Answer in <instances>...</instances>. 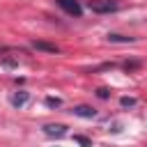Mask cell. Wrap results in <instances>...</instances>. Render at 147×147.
Masks as SVG:
<instances>
[{"instance_id":"1","label":"cell","mask_w":147,"mask_h":147,"mask_svg":"<svg viewBox=\"0 0 147 147\" xmlns=\"http://www.w3.org/2000/svg\"><path fill=\"white\" fill-rule=\"evenodd\" d=\"M87 9L94 11V14H110V11H117L119 9V2L117 0H90L87 2Z\"/></svg>"},{"instance_id":"2","label":"cell","mask_w":147,"mask_h":147,"mask_svg":"<svg viewBox=\"0 0 147 147\" xmlns=\"http://www.w3.org/2000/svg\"><path fill=\"white\" fill-rule=\"evenodd\" d=\"M57 5H60L69 16H76V18H78V16L83 14V7L78 5V0H57Z\"/></svg>"},{"instance_id":"3","label":"cell","mask_w":147,"mask_h":147,"mask_svg":"<svg viewBox=\"0 0 147 147\" xmlns=\"http://www.w3.org/2000/svg\"><path fill=\"white\" fill-rule=\"evenodd\" d=\"M44 133L51 136V138H64L67 136V126L64 124H46L44 126Z\"/></svg>"},{"instance_id":"4","label":"cell","mask_w":147,"mask_h":147,"mask_svg":"<svg viewBox=\"0 0 147 147\" xmlns=\"http://www.w3.org/2000/svg\"><path fill=\"white\" fill-rule=\"evenodd\" d=\"M71 113H74L76 117H83V119H92V117H96V110H94L92 106H76Z\"/></svg>"},{"instance_id":"5","label":"cell","mask_w":147,"mask_h":147,"mask_svg":"<svg viewBox=\"0 0 147 147\" xmlns=\"http://www.w3.org/2000/svg\"><path fill=\"white\" fill-rule=\"evenodd\" d=\"M28 101H30V94H28L25 90H21V92H16V94L11 96V106H14V108H23Z\"/></svg>"},{"instance_id":"6","label":"cell","mask_w":147,"mask_h":147,"mask_svg":"<svg viewBox=\"0 0 147 147\" xmlns=\"http://www.w3.org/2000/svg\"><path fill=\"white\" fill-rule=\"evenodd\" d=\"M32 48H37V51H44V53H60V48L55 46V44H48V41H32Z\"/></svg>"},{"instance_id":"7","label":"cell","mask_w":147,"mask_h":147,"mask_svg":"<svg viewBox=\"0 0 147 147\" xmlns=\"http://www.w3.org/2000/svg\"><path fill=\"white\" fill-rule=\"evenodd\" d=\"M108 41H110V44H131V41H136V37H126V34H115V32H110V34H108Z\"/></svg>"},{"instance_id":"8","label":"cell","mask_w":147,"mask_h":147,"mask_svg":"<svg viewBox=\"0 0 147 147\" xmlns=\"http://www.w3.org/2000/svg\"><path fill=\"white\" fill-rule=\"evenodd\" d=\"M119 103H122V108H133L138 101H136L133 96H122V99H119Z\"/></svg>"},{"instance_id":"9","label":"cell","mask_w":147,"mask_h":147,"mask_svg":"<svg viewBox=\"0 0 147 147\" xmlns=\"http://www.w3.org/2000/svg\"><path fill=\"white\" fill-rule=\"evenodd\" d=\"M46 106H48V108H60V106H62V99H55V96H46Z\"/></svg>"},{"instance_id":"10","label":"cell","mask_w":147,"mask_h":147,"mask_svg":"<svg viewBox=\"0 0 147 147\" xmlns=\"http://www.w3.org/2000/svg\"><path fill=\"white\" fill-rule=\"evenodd\" d=\"M74 140H76L78 145H83V147H92V140L85 138V136H74Z\"/></svg>"},{"instance_id":"11","label":"cell","mask_w":147,"mask_h":147,"mask_svg":"<svg viewBox=\"0 0 147 147\" xmlns=\"http://www.w3.org/2000/svg\"><path fill=\"white\" fill-rule=\"evenodd\" d=\"M96 96H99V99H108V96H110V92H108L106 87H99V90H96Z\"/></svg>"},{"instance_id":"12","label":"cell","mask_w":147,"mask_h":147,"mask_svg":"<svg viewBox=\"0 0 147 147\" xmlns=\"http://www.w3.org/2000/svg\"><path fill=\"white\" fill-rule=\"evenodd\" d=\"M140 67V62H124V69L126 71H133V69H138Z\"/></svg>"},{"instance_id":"13","label":"cell","mask_w":147,"mask_h":147,"mask_svg":"<svg viewBox=\"0 0 147 147\" xmlns=\"http://www.w3.org/2000/svg\"><path fill=\"white\" fill-rule=\"evenodd\" d=\"M2 64H5V67H16V62H14V60H9V57H5V60H2Z\"/></svg>"},{"instance_id":"14","label":"cell","mask_w":147,"mask_h":147,"mask_svg":"<svg viewBox=\"0 0 147 147\" xmlns=\"http://www.w3.org/2000/svg\"><path fill=\"white\" fill-rule=\"evenodd\" d=\"M7 51H9L7 46H0V55H2V53H7Z\"/></svg>"}]
</instances>
